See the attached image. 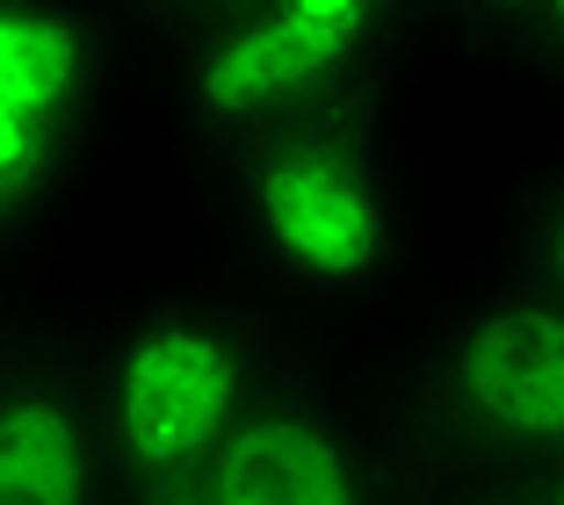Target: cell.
Instances as JSON below:
<instances>
[{
    "label": "cell",
    "instance_id": "cell-1",
    "mask_svg": "<svg viewBox=\"0 0 564 505\" xmlns=\"http://www.w3.org/2000/svg\"><path fill=\"white\" fill-rule=\"evenodd\" d=\"M217 261L290 332L362 354L448 261L405 109L326 116L188 174Z\"/></svg>",
    "mask_w": 564,
    "mask_h": 505
},
{
    "label": "cell",
    "instance_id": "cell-2",
    "mask_svg": "<svg viewBox=\"0 0 564 505\" xmlns=\"http://www.w3.org/2000/svg\"><path fill=\"white\" fill-rule=\"evenodd\" d=\"M355 369L427 505L564 484V282L448 253Z\"/></svg>",
    "mask_w": 564,
    "mask_h": 505
},
{
    "label": "cell",
    "instance_id": "cell-3",
    "mask_svg": "<svg viewBox=\"0 0 564 505\" xmlns=\"http://www.w3.org/2000/svg\"><path fill=\"white\" fill-rule=\"evenodd\" d=\"M282 340L290 326L217 253L138 282H80V383L109 498H196Z\"/></svg>",
    "mask_w": 564,
    "mask_h": 505
},
{
    "label": "cell",
    "instance_id": "cell-4",
    "mask_svg": "<svg viewBox=\"0 0 564 505\" xmlns=\"http://www.w3.org/2000/svg\"><path fill=\"white\" fill-rule=\"evenodd\" d=\"M420 73L427 36L413 0H232L138 73V131L188 180L326 116L405 109Z\"/></svg>",
    "mask_w": 564,
    "mask_h": 505
},
{
    "label": "cell",
    "instance_id": "cell-5",
    "mask_svg": "<svg viewBox=\"0 0 564 505\" xmlns=\"http://www.w3.org/2000/svg\"><path fill=\"white\" fill-rule=\"evenodd\" d=\"M131 138L138 58L101 0H0V275H58Z\"/></svg>",
    "mask_w": 564,
    "mask_h": 505
},
{
    "label": "cell",
    "instance_id": "cell-6",
    "mask_svg": "<svg viewBox=\"0 0 564 505\" xmlns=\"http://www.w3.org/2000/svg\"><path fill=\"white\" fill-rule=\"evenodd\" d=\"M210 505H427L369 411L355 354L290 332L232 448L203 476Z\"/></svg>",
    "mask_w": 564,
    "mask_h": 505
},
{
    "label": "cell",
    "instance_id": "cell-7",
    "mask_svg": "<svg viewBox=\"0 0 564 505\" xmlns=\"http://www.w3.org/2000/svg\"><path fill=\"white\" fill-rule=\"evenodd\" d=\"M0 505H117L80 383V282H30L0 310Z\"/></svg>",
    "mask_w": 564,
    "mask_h": 505
},
{
    "label": "cell",
    "instance_id": "cell-8",
    "mask_svg": "<svg viewBox=\"0 0 564 505\" xmlns=\"http://www.w3.org/2000/svg\"><path fill=\"white\" fill-rule=\"evenodd\" d=\"M427 66L514 80L557 101L564 87V0H413Z\"/></svg>",
    "mask_w": 564,
    "mask_h": 505
},
{
    "label": "cell",
    "instance_id": "cell-9",
    "mask_svg": "<svg viewBox=\"0 0 564 505\" xmlns=\"http://www.w3.org/2000/svg\"><path fill=\"white\" fill-rule=\"evenodd\" d=\"M478 253L514 275L564 282V138H535L514 166L485 180L478 202Z\"/></svg>",
    "mask_w": 564,
    "mask_h": 505
},
{
    "label": "cell",
    "instance_id": "cell-10",
    "mask_svg": "<svg viewBox=\"0 0 564 505\" xmlns=\"http://www.w3.org/2000/svg\"><path fill=\"white\" fill-rule=\"evenodd\" d=\"M232 8V0H101V15L117 22V36L131 44L138 73L160 58V51H174L182 36H196L203 22H217Z\"/></svg>",
    "mask_w": 564,
    "mask_h": 505
},
{
    "label": "cell",
    "instance_id": "cell-11",
    "mask_svg": "<svg viewBox=\"0 0 564 505\" xmlns=\"http://www.w3.org/2000/svg\"><path fill=\"white\" fill-rule=\"evenodd\" d=\"M456 505H564V484H543V491H507V498H456Z\"/></svg>",
    "mask_w": 564,
    "mask_h": 505
},
{
    "label": "cell",
    "instance_id": "cell-12",
    "mask_svg": "<svg viewBox=\"0 0 564 505\" xmlns=\"http://www.w3.org/2000/svg\"><path fill=\"white\" fill-rule=\"evenodd\" d=\"M15 289H30V282H8V275H0V310H8V296H15Z\"/></svg>",
    "mask_w": 564,
    "mask_h": 505
},
{
    "label": "cell",
    "instance_id": "cell-13",
    "mask_svg": "<svg viewBox=\"0 0 564 505\" xmlns=\"http://www.w3.org/2000/svg\"><path fill=\"white\" fill-rule=\"evenodd\" d=\"M166 505H210V498H203V491H196V498H166Z\"/></svg>",
    "mask_w": 564,
    "mask_h": 505
}]
</instances>
